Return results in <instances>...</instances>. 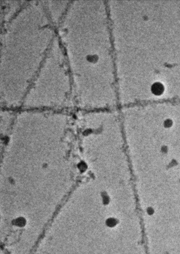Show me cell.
Returning <instances> with one entry per match:
<instances>
[{
	"mask_svg": "<svg viewBox=\"0 0 180 254\" xmlns=\"http://www.w3.org/2000/svg\"><path fill=\"white\" fill-rule=\"evenodd\" d=\"M152 92L156 95H160L163 91V86L159 82H156L152 85L151 87Z\"/></svg>",
	"mask_w": 180,
	"mask_h": 254,
	"instance_id": "6da1fadb",
	"label": "cell"
}]
</instances>
